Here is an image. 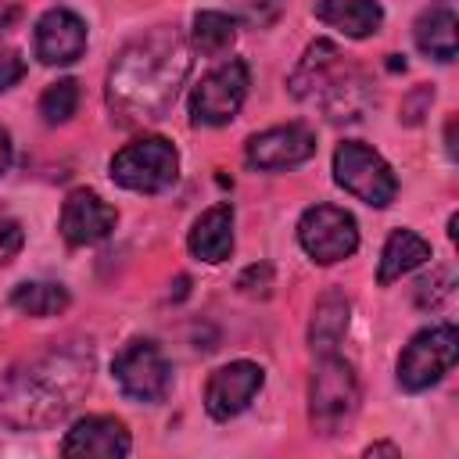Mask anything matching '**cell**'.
I'll return each instance as SVG.
<instances>
[{
    "label": "cell",
    "instance_id": "cell-16",
    "mask_svg": "<svg viewBox=\"0 0 459 459\" xmlns=\"http://www.w3.org/2000/svg\"><path fill=\"white\" fill-rule=\"evenodd\" d=\"M455 7L452 0H434L412 25V36H416V47L434 57V61H452L455 57V47H459V32H455Z\"/></svg>",
    "mask_w": 459,
    "mask_h": 459
},
{
    "label": "cell",
    "instance_id": "cell-25",
    "mask_svg": "<svg viewBox=\"0 0 459 459\" xmlns=\"http://www.w3.org/2000/svg\"><path fill=\"white\" fill-rule=\"evenodd\" d=\"M22 244H25L22 222L11 219V215H0V265H7V262L22 251Z\"/></svg>",
    "mask_w": 459,
    "mask_h": 459
},
{
    "label": "cell",
    "instance_id": "cell-30",
    "mask_svg": "<svg viewBox=\"0 0 459 459\" xmlns=\"http://www.w3.org/2000/svg\"><path fill=\"white\" fill-rule=\"evenodd\" d=\"M366 455H398V448H394V445H387V441H380V445H369V448H366Z\"/></svg>",
    "mask_w": 459,
    "mask_h": 459
},
{
    "label": "cell",
    "instance_id": "cell-11",
    "mask_svg": "<svg viewBox=\"0 0 459 459\" xmlns=\"http://www.w3.org/2000/svg\"><path fill=\"white\" fill-rule=\"evenodd\" d=\"M316 154V133L301 122L276 126L265 133H255L247 140V165L258 172H280L308 161Z\"/></svg>",
    "mask_w": 459,
    "mask_h": 459
},
{
    "label": "cell",
    "instance_id": "cell-27",
    "mask_svg": "<svg viewBox=\"0 0 459 459\" xmlns=\"http://www.w3.org/2000/svg\"><path fill=\"white\" fill-rule=\"evenodd\" d=\"M22 75H25V57L11 47H0V93L11 90Z\"/></svg>",
    "mask_w": 459,
    "mask_h": 459
},
{
    "label": "cell",
    "instance_id": "cell-9",
    "mask_svg": "<svg viewBox=\"0 0 459 459\" xmlns=\"http://www.w3.org/2000/svg\"><path fill=\"white\" fill-rule=\"evenodd\" d=\"M247 97V65L244 61H222L212 68L190 93V122L194 126H226L237 118L240 104Z\"/></svg>",
    "mask_w": 459,
    "mask_h": 459
},
{
    "label": "cell",
    "instance_id": "cell-3",
    "mask_svg": "<svg viewBox=\"0 0 459 459\" xmlns=\"http://www.w3.org/2000/svg\"><path fill=\"white\" fill-rule=\"evenodd\" d=\"M290 97L301 104L319 108L330 122H355L373 100L369 79L362 68L344 61L341 47L333 39H316L305 47L298 68L287 79Z\"/></svg>",
    "mask_w": 459,
    "mask_h": 459
},
{
    "label": "cell",
    "instance_id": "cell-26",
    "mask_svg": "<svg viewBox=\"0 0 459 459\" xmlns=\"http://www.w3.org/2000/svg\"><path fill=\"white\" fill-rule=\"evenodd\" d=\"M237 287L244 290V294H251V298H265L269 294V287H273V269L262 262V265H247L244 273H240V280H237Z\"/></svg>",
    "mask_w": 459,
    "mask_h": 459
},
{
    "label": "cell",
    "instance_id": "cell-7",
    "mask_svg": "<svg viewBox=\"0 0 459 459\" xmlns=\"http://www.w3.org/2000/svg\"><path fill=\"white\" fill-rule=\"evenodd\" d=\"M455 355H459V330L452 323L420 330L398 355V384L405 391H427L455 366Z\"/></svg>",
    "mask_w": 459,
    "mask_h": 459
},
{
    "label": "cell",
    "instance_id": "cell-14",
    "mask_svg": "<svg viewBox=\"0 0 459 459\" xmlns=\"http://www.w3.org/2000/svg\"><path fill=\"white\" fill-rule=\"evenodd\" d=\"M32 47L43 65H72L86 50V22L68 7H50L36 22Z\"/></svg>",
    "mask_w": 459,
    "mask_h": 459
},
{
    "label": "cell",
    "instance_id": "cell-5",
    "mask_svg": "<svg viewBox=\"0 0 459 459\" xmlns=\"http://www.w3.org/2000/svg\"><path fill=\"white\" fill-rule=\"evenodd\" d=\"M111 179L133 194H161L176 183L179 154L165 136H143L111 158Z\"/></svg>",
    "mask_w": 459,
    "mask_h": 459
},
{
    "label": "cell",
    "instance_id": "cell-22",
    "mask_svg": "<svg viewBox=\"0 0 459 459\" xmlns=\"http://www.w3.org/2000/svg\"><path fill=\"white\" fill-rule=\"evenodd\" d=\"M194 47L204 54V57H215V54H222V50H230L233 47V39H237V22L230 18V14H222V11H201L197 18H194Z\"/></svg>",
    "mask_w": 459,
    "mask_h": 459
},
{
    "label": "cell",
    "instance_id": "cell-28",
    "mask_svg": "<svg viewBox=\"0 0 459 459\" xmlns=\"http://www.w3.org/2000/svg\"><path fill=\"white\" fill-rule=\"evenodd\" d=\"M430 97H434L430 86L412 90V93L405 97V104H402V118H405V122H420V118H423V104H430Z\"/></svg>",
    "mask_w": 459,
    "mask_h": 459
},
{
    "label": "cell",
    "instance_id": "cell-6",
    "mask_svg": "<svg viewBox=\"0 0 459 459\" xmlns=\"http://www.w3.org/2000/svg\"><path fill=\"white\" fill-rule=\"evenodd\" d=\"M333 179L351 197H359L373 208H387L398 194V179H394L391 165L373 147H366L359 140H344L333 151Z\"/></svg>",
    "mask_w": 459,
    "mask_h": 459
},
{
    "label": "cell",
    "instance_id": "cell-8",
    "mask_svg": "<svg viewBox=\"0 0 459 459\" xmlns=\"http://www.w3.org/2000/svg\"><path fill=\"white\" fill-rule=\"evenodd\" d=\"M298 244H301V251L312 262L330 265V262H341V258L355 255V247H359V226L337 204H312L298 219Z\"/></svg>",
    "mask_w": 459,
    "mask_h": 459
},
{
    "label": "cell",
    "instance_id": "cell-29",
    "mask_svg": "<svg viewBox=\"0 0 459 459\" xmlns=\"http://www.w3.org/2000/svg\"><path fill=\"white\" fill-rule=\"evenodd\" d=\"M7 165H11V136H7V129L0 126V176L7 172Z\"/></svg>",
    "mask_w": 459,
    "mask_h": 459
},
{
    "label": "cell",
    "instance_id": "cell-10",
    "mask_svg": "<svg viewBox=\"0 0 459 459\" xmlns=\"http://www.w3.org/2000/svg\"><path fill=\"white\" fill-rule=\"evenodd\" d=\"M111 377L122 387V394L133 402H161L172 384V369L154 341H129L115 355Z\"/></svg>",
    "mask_w": 459,
    "mask_h": 459
},
{
    "label": "cell",
    "instance_id": "cell-4",
    "mask_svg": "<svg viewBox=\"0 0 459 459\" xmlns=\"http://www.w3.org/2000/svg\"><path fill=\"white\" fill-rule=\"evenodd\" d=\"M355 409H359V377H355L351 362H344L333 351L319 355V362L312 366V380H308L312 427L319 434H333L355 416Z\"/></svg>",
    "mask_w": 459,
    "mask_h": 459
},
{
    "label": "cell",
    "instance_id": "cell-18",
    "mask_svg": "<svg viewBox=\"0 0 459 459\" xmlns=\"http://www.w3.org/2000/svg\"><path fill=\"white\" fill-rule=\"evenodd\" d=\"M316 18L333 25L337 32L351 36V39H366L380 29L384 22V11L377 0H316L312 4Z\"/></svg>",
    "mask_w": 459,
    "mask_h": 459
},
{
    "label": "cell",
    "instance_id": "cell-15",
    "mask_svg": "<svg viewBox=\"0 0 459 459\" xmlns=\"http://www.w3.org/2000/svg\"><path fill=\"white\" fill-rule=\"evenodd\" d=\"M129 430L115 416H86L75 420L72 430L61 441V455H82V459H122L129 455Z\"/></svg>",
    "mask_w": 459,
    "mask_h": 459
},
{
    "label": "cell",
    "instance_id": "cell-21",
    "mask_svg": "<svg viewBox=\"0 0 459 459\" xmlns=\"http://www.w3.org/2000/svg\"><path fill=\"white\" fill-rule=\"evenodd\" d=\"M11 305L22 312V316H32V319H47V316H57L72 305L68 290L61 283H18L11 290Z\"/></svg>",
    "mask_w": 459,
    "mask_h": 459
},
{
    "label": "cell",
    "instance_id": "cell-13",
    "mask_svg": "<svg viewBox=\"0 0 459 459\" xmlns=\"http://www.w3.org/2000/svg\"><path fill=\"white\" fill-rule=\"evenodd\" d=\"M115 222H118L115 208H111L108 201H100L93 190L79 186V190H72V194L65 197L57 230H61V237H65L72 247H90V244H100V240L115 230Z\"/></svg>",
    "mask_w": 459,
    "mask_h": 459
},
{
    "label": "cell",
    "instance_id": "cell-19",
    "mask_svg": "<svg viewBox=\"0 0 459 459\" xmlns=\"http://www.w3.org/2000/svg\"><path fill=\"white\" fill-rule=\"evenodd\" d=\"M348 319H351V305L341 290H326L316 308H312V319H308V344L312 351L326 355V351H337L344 330H348Z\"/></svg>",
    "mask_w": 459,
    "mask_h": 459
},
{
    "label": "cell",
    "instance_id": "cell-23",
    "mask_svg": "<svg viewBox=\"0 0 459 459\" xmlns=\"http://www.w3.org/2000/svg\"><path fill=\"white\" fill-rule=\"evenodd\" d=\"M79 108V82L75 79H57L43 90L39 97V115L47 126H65Z\"/></svg>",
    "mask_w": 459,
    "mask_h": 459
},
{
    "label": "cell",
    "instance_id": "cell-17",
    "mask_svg": "<svg viewBox=\"0 0 459 459\" xmlns=\"http://www.w3.org/2000/svg\"><path fill=\"white\" fill-rule=\"evenodd\" d=\"M186 247L201 262H226L233 251V208L230 204H212L190 230Z\"/></svg>",
    "mask_w": 459,
    "mask_h": 459
},
{
    "label": "cell",
    "instance_id": "cell-24",
    "mask_svg": "<svg viewBox=\"0 0 459 459\" xmlns=\"http://www.w3.org/2000/svg\"><path fill=\"white\" fill-rule=\"evenodd\" d=\"M455 294V273L452 269H434L416 283V305L420 308H441Z\"/></svg>",
    "mask_w": 459,
    "mask_h": 459
},
{
    "label": "cell",
    "instance_id": "cell-2",
    "mask_svg": "<svg viewBox=\"0 0 459 459\" xmlns=\"http://www.w3.org/2000/svg\"><path fill=\"white\" fill-rule=\"evenodd\" d=\"M93 348L90 344H54L0 380V423L11 430H39L57 423L90 387Z\"/></svg>",
    "mask_w": 459,
    "mask_h": 459
},
{
    "label": "cell",
    "instance_id": "cell-20",
    "mask_svg": "<svg viewBox=\"0 0 459 459\" xmlns=\"http://www.w3.org/2000/svg\"><path fill=\"white\" fill-rule=\"evenodd\" d=\"M427 258H430V244H427L420 233H412V230H394V233L387 237V244H384L377 280L387 287V283L402 280L405 273H412L416 265H423Z\"/></svg>",
    "mask_w": 459,
    "mask_h": 459
},
{
    "label": "cell",
    "instance_id": "cell-12",
    "mask_svg": "<svg viewBox=\"0 0 459 459\" xmlns=\"http://www.w3.org/2000/svg\"><path fill=\"white\" fill-rule=\"evenodd\" d=\"M265 384V373L262 366L240 359V362H230V366H219L212 377H208V387H204V409L212 420H233L240 416L251 398L262 391Z\"/></svg>",
    "mask_w": 459,
    "mask_h": 459
},
{
    "label": "cell",
    "instance_id": "cell-1",
    "mask_svg": "<svg viewBox=\"0 0 459 459\" xmlns=\"http://www.w3.org/2000/svg\"><path fill=\"white\" fill-rule=\"evenodd\" d=\"M190 72V47L179 29L158 25L129 39L108 72V111L118 126L165 118Z\"/></svg>",
    "mask_w": 459,
    "mask_h": 459
}]
</instances>
